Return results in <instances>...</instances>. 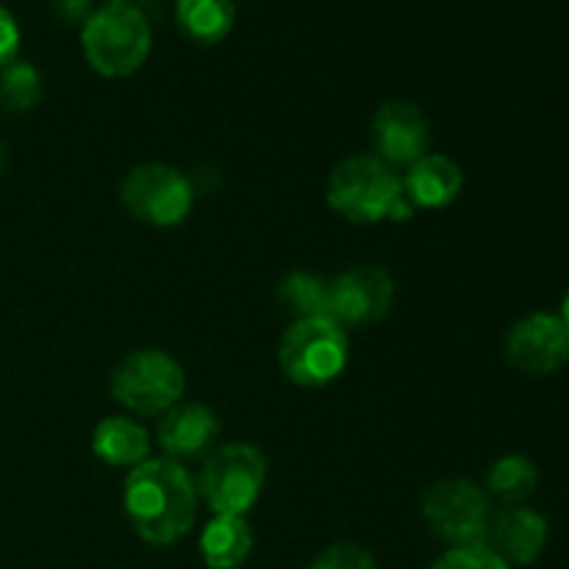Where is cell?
Returning a JSON list of instances; mask_svg holds the SVG:
<instances>
[{
	"mask_svg": "<svg viewBox=\"0 0 569 569\" xmlns=\"http://www.w3.org/2000/svg\"><path fill=\"white\" fill-rule=\"evenodd\" d=\"M50 9L67 22H87V17L94 11L92 0H50Z\"/></svg>",
	"mask_w": 569,
	"mask_h": 569,
	"instance_id": "cell-24",
	"label": "cell"
},
{
	"mask_svg": "<svg viewBox=\"0 0 569 569\" xmlns=\"http://www.w3.org/2000/svg\"><path fill=\"white\" fill-rule=\"evenodd\" d=\"M81 48L92 70L106 78H126L144 64L153 48L150 22L137 6L106 3L87 17Z\"/></svg>",
	"mask_w": 569,
	"mask_h": 569,
	"instance_id": "cell-3",
	"label": "cell"
},
{
	"mask_svg": "<svg viewBox=\"0 0 569 569\" xmlns=\"http://www.w3.org/2000/svg\"><path fill=\"white\" fill-rule=\"evenodd\" d=\"M309 569H376V559L370 550L359 548V545L339 542L322 550Z\"/></svg>",
	"mask_w": 569,
	"mask_h": 569,
	"instance_id": "cell-22",
	"label": "cell"
},
{
	"mask_svg": "<svg viewBox=\"0 0 569 569\" xmlns=\"http://www.w3.org/2000/svg\"><path fill=\"white\" fill-rule=\"evenodd\" d=\"M370 137L383 164L411 167L428 153L431 128H428L426 114L415 103L389 100L372 117Z\"/></svg>",
	"mask_w": 569,
	"mask_h": 569,
	"instance_id": "cell-11",
	"label": "cell"
},
{
	"mask_svg": "<svg viewBox=\"0 0 569 569\" xmlns=\"http://www.w3.org/2000/svg\"><path fill=\"white\" fill-rule=\"evenodd\" d=\"M420 515L431 533L450 548H472L487 545L489 522V498L481 487L465 478L439 481L422 492Z\"/></svg>",
	"mask_w": 569,
	"mask_h": 569,
	"instance_id": "cell-7",
	"label": "cell"
},
{
	"mask_svg": "<svg viewBox=\"0 0 569 569\" xmlns=\"http://www.w3.org/2000/svg\"><path fill=\"white\" fill-rule=\"evenodd\" d=\"M506 359L526 376H550L569 361V328L559 315L533 311L506 333Z\"/></svg>",
	"mask_w": 569,
	"mask_h": 569,
	"instance_id": "cell-9",
	"label": "cell"
},
{
	"mask_svg": "<svg viewBox=\"0 0 569 569\" xmlns=\"http://www.w3.org/2000/svg\"><path fill=\"white\" fill-rule=\"evenodd\" d=\"M220 433L214 411L200 403H176L161 415L159 445L167 459L189 461L203 456Z\"/></svg>",
	"mask_w": 569,
	"mask_h": 569,
	"instance_id": "cell-13",
	"label": "cell"
},
{
	"mask_svg": "<svg viewBox=\"0 0 569 569\" xmlns=\"http://www.w3.org/2000/svg\"><path fill=\"white\" fill-rule=\"evenodd\" d=\"M548 520L526 506H511L489 522V550L500 556L509 567H528L548 548Z\"/></svg>",
	"mask_w": 569,
	"mask_h": 569,
	"instance_id": "cell-12",
	"label": "cell"
},
{
	"mask_svg": "<svg viewBox=\"0 0 569 569\" xmlns=\"http://www.w3.org/2000/svg\"><path fill=\"white\" fill-rule=\"evenodd\" d=\"M539 483V472L537 465L526 456H503L492 465L487 476V487L489 492L495 495L503 503H520L526 500L528 495H533Z\"/></svg>",
	"mask_w": 569,
	"mask_h": 569,
	"instance_id": "cell-18",
	"label": "cell"
},
{
	"mask_svg": "<svg viewBox=\"0 0 569 569\" xmlns=\"http://www.w3.org/2000/svg\"><path fill=\"white\" fill-rule=\"evenodd\" d=\"M183 378L181 365L164 350H133L111 372V395L133 415H164L181 403Z\"/></svg>",
	"mask_w": 569,
	"mask_h": 569,
	"instance_id": "cell-6",
	"label": "cell"
},
{
	"mask_svg": "<svg viewBox=\"0 0 569 569\" xmlns=\"http://www.w3.org/2000/svg\"><path fill=\"white\" fill-rule=\"evenodd\" d=\"M561 322H565V326L569 328V295L565 298V303H561Z\"/></svg>",
	"mask_w": 569,
	"mask_h": 569,
	"instance_id": "cell-25",
	"label": "cell"
},
{
	"mask_svg": "<svg viewBox=\"0 0 569 569\" xmlns=\"http://www.w3.org/2000/svg\"><path fill=\"white\" fill-rule=\"evenodd\" d=\"M176 20L189 39L214 44L233 28L237 6L233 0H176Z\"/></svg>",
	"mask_w": 569,
	"mask_h": 569,
	"instance_id": "cell-17",
	"label": "cell"
},
{
	"mask_svg": "<svg viewBox=\"0 0 569 569\" xmlns=\"http://www.w3.org/2000/svg\"><path fill=\"white\" fill-rule=\"evenodd\" d=\"M431 569H511L487 545H472V548H450L439 556Z\"/></svg>",
	"mask_w": 569,
	"mask_h": 569,
	"instance_id": "cell-21",
	"label": "cell"
},
{
	"mask_svg": "<svg viewBox=\"0 0 569 569\" xmlns=\"http://www.w3.org/2000/svg\"><path fill=\"white\" fill-rule=\"evenodd\" d=\"M395 281L383 267H353L328 283V315L339 326H370L392 309Z\"/></svg>",
	"mask_w": 569,
	"mask_h": 569,
	"instance_id": "cell-10",
	"label": "cell"
},
{
	"mask_svg": "<svg viewBox=\"0 0 569 569\" xmlns=\"http://www.w3.org/2000/svg\"><path fill=\"white\" fill-rule=\"evenodd\" d=\"M465 172L442 153H426L409 167L403 178V194L417 209H445L459 198Z\"/></svg>",
	"mask_w": 569,
	"mask_h": 569,
	"instance_id": "cell-14",
	"label": "cell"
},
{
	"mask_svg": "<svg viewBox=\"0 0 569 569\" xmlns=\"http://www.w3.org/2000/svg\"><path fill=\"white\" fill-rule=\"evenodd\" d=\"M42 98V78L31 61L14 59L0 70V103L11 111H28Z\"/></svg>",
	"mask_w": 569,
	"mask_h": 569,
	"instance_id": "cell-20",
	"label": "cell"
},
{
	"mask_svg": "<svg viewBox=\"0 0 569 569\" xmlns=\"http://www.w3.org/2000/svg\"><path fill=\"white\" fill-rule=\"evenodd\" d=\"M120 203L133 220L172 228L189 217L194 192L189 178L170 164H139L122 178Z\"/></svg>",
	"mask_w": 569,
	"mask_h": 569,
	"instance_id": "cell-8",
	"label": "cell"
},
{
	"mask_svg": "<svg viewBox=\"0 0 569 569\" xmlns=\"http://www.w3.org/2000/svg\"><path fill=\"white\" fill-rule=\"evenodd\" d=\"M109 3H128V0H109Z\"/></svg>",
	"mask_w": 569,
	"mask_h": 569,
	"instance_id": "cell-27",
	"label": "cell"
},
{
	"mask_svg": "<svg viewBox=\"0 0 569 569\" xmlns=\"http://www.w3.org/2000/svg\"><path fill=\"white\" fill-rule=\"evenodd\" d=\"M20 50V26L6 6H0V70L17 59Z\"/></svg>",
	"mask_w": 569,
	"mask_h": 569,
	"instance_id": "cell-23",
	"label": "cell"
},
{
	"mask_svg": "<svg viewBox=\"0 0 569 569\" xmlns=\"http://www.w3.org/2000/svg\"><path fill=\"white\" fill-rule=\"evenodd\" d=\"M122 503L133 531L153 548H167L192 531L198 489L178 461L144 459L128 472Z\"/></svg>",
	"mask_w": 569,
	"mask_h": 569,
	"instance_id": "cell-1",
	"label": "cell"
},
{
	"mask_svg": "<svg viewBox=\"0 0 569 569\" xmlns=\"http://www.w3.org/2000/svg\"><path fill=\"white\" fill-rule=\"evenodd\" d=\"M3 170H6V148L0 144V176H3Z\"/></svg>",
	"mask_w": 569,
	"mask_h": 569,
	"instance_id": "cell-26",
	"label": "cell"
},
{
	"mask_svg": "<svg viewBox=\"0 0 569 569\" xmlns=\"http://www.w3.org/2000/svg\"><path fill=\"white\" fill-rule=\"evenodd\" d=\"M278 300L287 306V311L303 317H331L328 315V283L311 272H292L283 278L278 287Z\"/></svg>",
	"mask_w": 569,
	"mask_h": 569,
	"instance_id": "cell-19",
	"label": "cell"
},
{
	"mask_svg": "<svg viewBox=\"0 0 569 569\" xmlns=\"http://www.w3.org/2000/svg\"><path fill=\"white\" fill-rule=\"evenodd\" d=\"M253 550V531L244 517L214 515L200 533V556L209 569H239Z\"/></svg>",
	"mask_w": 569,
	"mask_h": 569,
	"instance_id": "cell-15",
	"label": "cell"
},
{
	"mask_svg": "<svg viewBox=\"0 0 569 569\" xmlns=\"http://www.w3.org/2000/svg\"><path fill=\"white\" fill-rule=\"evenodd\" d=\"M326 200L337 214L356 226L381 220H409L415 206L406 200L403 181L378 156H350L328 176Z\"/></svg>",
	"mask_w": 569,
	"mask_h": 569,
	"instance_id": "cell-2",
	"label": "cell"
},
{
	"mask_svg": "<svg viewBox=\"0 0 569 569\" xmlns=\"http://www.w3.org/2000/svg\"><path fill=\"white\" fill-rule=\"evenodd\" d=\"M92 453L109 467H137L148 459L150 437L128 417H106L92 433Z\"/></svg>",
	"mask_w": 569,
	"mask_h": 569,
	"instance_id": "cell-16",
	"label": "cell"
},
{
	"mask_svg": "<svg viewBox=\"0 0 569 569\" xmlns=\"http://www.w3.org/2000/svg\"><path fill=\"white\" fill-rule=\"evenodd\" d=\"M264 481V453L248 442H231L203 461L194 489L214 515L244 517L259 500Z\"/></svg>",
	"mask_w": 569,
	"mask_h": 569,
	"instance_id": "cell-5",
	"label": "cell"
},
{
	"mask_svg": "<svg viewBox=\"0 0 569 569\" xmlns=\"http://www.w3.org/2000/svg\"><path fill=\"white\" fill-rule=\"evenodd\" d=\"M348 356V333L333 317H303L283 333L278 365L292 383L317 389L342 376Z\"/></svg>",
	"mask_w": 569,
	"mask_h": 569,
	"instance_id": "cell-4",
	"label": "cell"
}]
</instances>
